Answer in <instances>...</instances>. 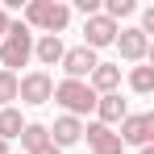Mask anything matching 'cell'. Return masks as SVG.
I'll use <instances>...</instances> for the list:
<instances>
[{"instance_id":"5b68a950","label":"cell","mask_w":154,"mask_h":154,"mask_svg":"<svg viewBox=\"0 0 154 154\" xmlns=\"http://www.w3.org/2000/svg\"><path fill=\"white\" fill-rule=\"evenodd\" d=\"M112 46H117V54H121L125 63H133V67L150 58V38H146L137 25H121V29H117V42H112Z\"/></svg>"},{"instance_id":"44dd1931","label":"cell","mask_w":154,"mask_h":154,"mask_svg":"<svg viewBox=\"0 0 154 154\" xmlns=\"http://www.w3.org/2000/svg\"><path fill=\"white\" fill-rule=\"evenodd\" d=\"M29 154H63V150H58L54 142H46V146H38V150H29Z\"/></svg>"},{"instance_id":"ac0fdd59","label":"cell","mask_w":154,"mask_h":154,"mask_svg":"<svg viewBox=\"0 0 154 154\" xmlns=\"http://www.w3.org/2000/svg\"><path fill=\"white\" fill-rule=\"evenodd\" d=\"M17 79L13 71H0V108H8V104H17Z\"/></svg>"},{"instance_id":"7c38bea8","label":"cell","mask_w":154,"mask_h":154,"mask_svg":"<svg viewBox=\"0 0 154 154\" xmlns=\"http://www.w3.org/2000/svg\"><path fill=\"white\" fill-rule=\"evenodd\" d=\"M88 88H92L96 96L121 92V63H96V71L88 75Z\"/></svg>"},{"instance_id":"7a4b0ae2","label":"cell","mask_w":154,"mask_h":154,"mask_svg":"<svg viewBox=\"0 0 154 154\" xmlns=\"http://www.w3.org/2000/svg\"><path fill=\"white\" fill-rule=\"evenodd\" d=\"M29 58H33V29L21 25V21H13L8 33L0 38V71L21 75L17 67H29Z\"/></svg>"},{"instance_id":"ffe728a7","label":"cell","mask_w":154,"mask_h":154,"mask_svg":"<svg viewBox=\"0 0 154 154\" xmlns=\"http://www.w3.org/2000/svg\"><path fill=\"white\" fill-rule=\"evenodd\" d=\"M8 25H13V13H8V8H4V4H0V38H4V33H8Z\"/></svg>"},{"instance_id":"6da1fadb","label":"cell","mask_w":154,"mask_h":154,"mask_svg":"<svg viewBox=\"0 0 154 154\" xmlns=\"http://www.w3.org/2000/svg\"><path fill=\"white\" fill-rule=\"evenodd\" d=\"M21 25L38 29V33L63 38V29L71 25V4L67 0H29L25 8H21Z\"/></svg>"},{"instance_id":"603a6c76","label":"cell","mask_w":154,"mask_h":154,"mask_svg":"<svg viewBox=\"0 0 154 154\" xmlns=\"http://www.w3.org/2000/svg\"><path fill=\"white\" fill-rule=\"evenodd\" d=\"M0 154H8V142H0Z\"/></svg>"},{"instance_id":"8992f818","label":"cell","mask_w":154,"mask_h":154,"mask_svg":"<svg viewBox=\"0 0 154 154\" xmlns=\"http://www.w3.org/2000/svg\"><path fill=\"white\" fill-rule=\"evenodd\" d=\"M121 146H150V137H154V112H129L125 121H121Z\"/></svg>"},{"instance_id":"5bb4252c","label":"cell","mask_w":154,"mask_h":154,"mask_svg":"<svg viewBox=\"0 0 154 154\" xmlns=\"http://www.w3.org/2000/svg\"><path fill=\"white\" fill-rule=\"evenodd\" d=\"M21 129H25V117H21V108H17V104L0 108V142H13V137H21Z\"/></svg>"},{"instance_id":"9a60e30c","label":"cell","mask_w":154,"mask_h":154,"mask_svg":"<svg viewBox=\"0 0 154 154\" xmlns=\"http://www.w3.org/2000/svg\"><path fill=\"white\" fill-rule=\"evenodd\" d=\"M129 92H137V96H150V92H154V67H150V63L129 67Z\"/></svg>"},{"instance_id":"2e32d148","label":"cell","mask_w":154,"mask_h":154,"mask_svg":"<svg viewBox=\"0 0 154 154\" xmlns=\"http://www.w3.org/2000/svg\"><path fill=\"white\" fill-rule=\"evenodd\" d=\"M21 150H38V146H46L50 142V133H46V125L42 121H25V129H21Z\"/></svg>"},{"instance_id":"4fadbf2b","label":"cell","mask_w":154,"mask_h":154,"mask_svg":"<svg viewBox=\"0 0 154 154\" xmlns=\"http://www.w3.org/2000/svg\"><path fill=\"white\" fill-rule=\"evenodd\" d=\"M63 50H67V42L54 38V33H38V38H33V58L42 63V71H46V67H58V63H63Z\"/></svg>"},{"instance_id":"277c9868","label":"cell","mask_w":154,"mask_h":154,"mask_svg":"<svg viewBox=\"0 0 154 154\" xmlns=\"http://www.w3.org/2000/svg\"><path fill=\"white\" fill-rule=\"evenodd\" d=\"M50 92H54V75L42 71V67H33V71H25L17 79V100L21 104H46Z\"/></svg>"},{"instance_id":"ba28073f","label":"cell","mask_w":154,"mask_h":154,"mask_svg":"<svg viewBox=\"0 0 154 154\" xmlns=\"http://www.w3.org/2000/svg\"><path fill=\"white\" fill-rule=\"evenodd\" d=\"M96 63H100V54L96 50H88V46H67L63 50V75L67 79H88L92 71H96Z\"/></svg>"},{"instance_id":"9c48e42d","label":"cell","mask_w":154,"mask_h":154,"mask_svg":"<svg viewBox=\"0 0 154 154\" xmlns=\"http://www.w3.org/2000/svg\"><path fill=\"white\" fill-rule=\"evenodd\" d=\"M83 142H88V150H92V154H125L117 129L100 125V121H88V125H83Z\"/></svg>"},{"instance_id":"30bf717a","label":"cell","mask_w":154,"mask_h":154,"mask_svg":"<svg viewBox=\"0 0 154 154\" xmlns=\"http://www.w3.org/2000/svg\"><path fill=\"white\" fill-rule=\"evenodd\" d=\"M46 133H50V142L58 146V150H67V146L83 142V121L63 112V117H54V125H46Z\"/></svg>"},{"instance_id":"7402d4cb","label":"cell","mask_w":154,"mask_h":154,"mask_svg":"<svg viewBox=\"0 0 154 154\" xmlns=\"http://www.w3.org/2000/svg\"><path fill=\"white\" fill-rule=\"evenodd\" d=\"M137 154H154V146H142V150H137Z\"/></svg>"},{"instance_id":"d6986e66","label":"cell","mask_w":154,"mask_h":154,"mask_svg":"<svg viewBox=\"0 0 154 154\" xmlns=\"http://www.w3.org/2000/svg\"><path fill=\"white\" fill-rule=\"evenodd\" d=\"M75 8L83 17H96V13H100V0H75Z\"/></svg>"},{"instance_id":"e0dca14e","label":"cell","mask_w":154,"mask_h":154,"mask_svg":"<svg viewBox=\"0 0 154 154\" xmlns=\"http://www.w3.org/2000/svg\"><path fill=\"white\" fill-rule=\"evenodd\" d=\"M100 13L108 17V21H117V25H121V17H133V13H137V0H104Z\"/></svg>"},{"instance_id":"8fae6325","label":"cell","mask_w":154,"mask_h":154,"mask_svg":"<svg viewBox=\"0 0 154 154\" xmlns=\"http://www.w3.org/2000/svg\"><path fill=\"white\" fill-rule=\"evenodd\" d=\"M92 112H96V121H100V125L117 129V125L129 117V104L121 100V92H108V96H96V108H92Z\"/></svg>"},{"instance_id":"3957f363","label":"cell","mask_w":154,"mask_h":154,"mask_svg":"<svg viewBox=\"0 0 154 154\" xmlns=\"http://www.w3.org/2000/svg\"><path fill=\"white\" fill-rule=\"evenodd\" d=\"M50 100L63 104L67 117H79V121H83V117L96 108V92L88 88V79H58L54 92H50Z\"/></svg>"},{"instance_id":"52a82bcc","label":"cell","mask_w":154,"mask_h":154,"mask_svg":"<svg viewBox=\"0 0 154 154\" xmlns=\"http://www.w3.org/2000/svg\"><path fill=\"white\" fill-rule=\"evenodd\" d=\"M117 21H108L104 13H96V17H83V46L88 50H104V46H112L117 42Z\"/></svg>"}]
</instances>
